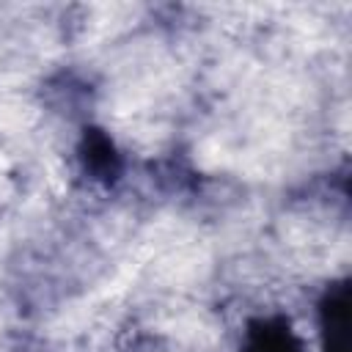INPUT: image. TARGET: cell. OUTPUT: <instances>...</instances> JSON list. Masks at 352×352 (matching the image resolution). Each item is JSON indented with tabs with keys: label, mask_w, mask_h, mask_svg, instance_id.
I'll return each mask as SVG.
<instances>
[{
	"label": "cell",
	"mask_w": 352,
	"mask_h": 352,
	"mask_svg": "<svg viewBox=\"0 0 352 352\" xmlns=\"http://www.w3.org/2000/svg\"><path fill=\"white\" fill-rule=\"evenodd\" d=\"M319 322H322L324 352H349L352 308H349V286L346 283H336L327 289V294L319 305Z\"/></svg>",
	"instance_id": "1"
},
{
	"label": "cell",
	"mask_w": 352,
	"mask_h": 352,
	"mask_svg": "<svg viewBox=\"0 0 352 352\" xmlns=\"http://www.w3.org/2000/svg\"><path fill=\"white\" fill-rule=\"evenodd\" d=\"M80 160L82 168L99 182H113L121 173V157L102 129H85L80 143Z\"/></svg>",
	"instance_id": "3"
},
{
	"label": "cell",
	"mask_w": 352,
	"mask_h": 352,
	"mask_svg": "<svg viewBox=\"0 0 352 352\" xmlns=\"http://www.w3.org/2000/svg\"><path fill=\"white\" fill-rule=\"evenodd\" d=\"M242 352H305L300 336L280 316L256 319L245 333Z\"/></svg>",
	"instance_id": "2"
}]
</instances>
